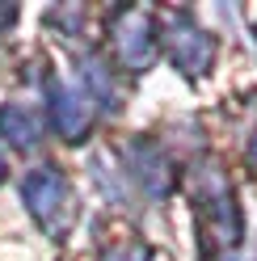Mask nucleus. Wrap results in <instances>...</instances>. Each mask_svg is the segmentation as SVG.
<instances>
[{"mask_svg":"<svg viewBox=\"0 0 257 261\" xmlns=\"http://www.w3.org/2000/svg\"><path fill=\"white\" fill-rule=\"evenodd\" d=\"M21 190H25L30 211L38 215V223L51 236H59V227L68 223V215H72V206H68V181H63L55 169H34V173L25 177Z\"/></svg>","mask_w":257,"mask_h":261,"instance_id":"nucleus-1","label":"nucleus"},{"mask_svg":"<svg viewBox=\"0 0 257 261\" xmlns=\"http://www.w3.org/2000/svg\"><path fill=\"white\" fill-rule=\"evenodd\" d=\"M114 59L122 63L126 72L148 68V59H152V25H148L143 13H118V25H114Z\"/></svg>","mask_w":257,"mask_h":261,"instance_id":"nucleus-2","label":"nucleus"},{"mask_svg":"<svg viewBox=\"0 0 257 261\" xmlns=\"http://www.w3.org/2000/svg\"><path fill=\"white\" fill-rule=\"evenodd\" d=\"M169 51H173V59L182 63V72H190V76H198V72H207V63H211V55H215V42H211V34L207 30H198L194 21H177L169 30Z\"/></svg>","mask_w":257,"mask_h":261,"instance_id":"nucleus-3","label":"nucleus"},{"mask_svg":"<svg viewBox=\"0 0 257 261\" xmlns=\"http://www.w3.org/2000/svg\"><path fill=\"white\" fill-rule=\"evenodd\" d=\"M51 118H55V126L63 130L68 139H80L89 130V106H85V93H76V89H68V85H55L51 89Z\"/></svg>","mask_w":257,"mask_h":261,"instance_id":"nucleus-4","label":"nucleus"},{"mask_svg":"<svg viewBox=\"0 0 257 261\" xmlns=\"http://www.w3.org/2000/svg\"><path fill=\"white\" fill-rule=\"evenodd\" d=\"M0 126H5L9 143L30 148V143H38V135H42V114L30 110V106H9L5 114H0Z\"/></svg>","mask_w":257,"mask_h":261,"instance_id":"nucleus-5","label":"nucleus"},{"mask_svg":"<svg viewBox=\"0 0 257 261\" xmlns=\"http://www.w3.org/2000/svg\"><path fill=\"white\" fill-rule=\"evenodd\" d=\"M106 261H152V257H148V249H143V244H118V249L110 253Z\"/></svg>","mask_w":257,"mask_h":261,"instance_id":"nucleus-6","label":"nucleus"},{"mask_svg":"<svg viewBox=\"0 0 257 261\" xmlns=\"http://www.w3.org/2000/svg\"><path fill=\"white\" fill-rule=\"evenodd\" d=\"M249 160H253V169H257V135H253V143H249Z\"/></svg>","mask_w":257,"mask_h":261,"instance_id":"nucleus-7","label":"nucleus"},{"mask_svg":"<svg viewBox=\"0 0 257 261\" xmlns=\"http://www.w3.org/2000/svg\"><path fill=\"white\" fill-rule=\"evenodd\" d=\"M0 177H5V148H0Z\"/></svg>","mask_w":257,"mask_h":261,"instance_id":"nucleus-8","label":"nucleus"}]
</instances>
